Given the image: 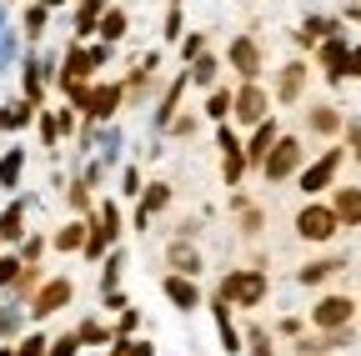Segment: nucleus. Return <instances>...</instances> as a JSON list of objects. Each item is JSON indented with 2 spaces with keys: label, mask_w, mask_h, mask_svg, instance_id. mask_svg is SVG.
Here are the masks:
<instances>
[{
  "label": "nucleus",
  "mask_w": 361,
  "mask_h": 356,
  "mask_svg": "<svg viewBox=\"0 0 361 356\" xmlns=\"http://www.w3.org/2000/svg\"><path fill=\"white\" fill-rule=\"evenodd\" d=\"M216 296L236 301V306H261L266 301V271H231V276L221 281Z\"/></svg>",
  "instance_id": "obj_1"
},
{
  "label": "nucleus",
  "mask_w": 361,
  "mask_h": 356,
  "mask_svg": "<svg viewBox=\"0 0 361 356\" xmlns=\"http://www.w3.org/2000/svg\"><path fill=\"white\" fill-rule=\"evenodd\" d=\"M116 231H121V216H116V206L106 201L101 206V216L90 221V236H85V256H101L111 241H116Z\"/></svg>",
  "instance_id": "obj_2"
},
{
  "label": "nucleus",
  "mask_w": 361,
  "mask_h": 356,
  "mask_svg": "<svg viewBox=\"0 0 361 356\" xmlns=\"http://www.w3.org/2000/svg\"><path fill=\"white\" fill-rule=\"evenodd\" d=\"M336 221H341V216L326 211V206H306V211L296 216V231H301L306 241H326V236L336 231Z\"/></svg>",
  "instance_id": "obj_3"
},
{
  "label": "nucleus",
  "mask_w": 361,
  "mask_h": 356,
  "mask_svg": "<svg viewBox=\"0 0 361 356\" xmlns=\"http://www.w3.org/2000/svg\"><path fill=\"white\" fill-rule=\"evenodd\" d=\"M351 311H356V306H351L346 296H322L311 317H316V326H326V331H341V326L351 321Z\"/></svg>",
  "instance_id": "obj_4"
},
{
  "label": "nucleus",
  "mask_w": 361,
  "mask_h": 356,
  "mask_svg": "<svg viewBox=\"0 0 361 356\" xmlns=\"http://www.w3.org/2000/svg\"><path fill=\"white\" fill-rule=\"evenodd\" d=\"M296 166H301V146H296V141H276V151L266 156V166H261V171L271 176V181H281V176H291Z\"/></svg>",
  "instance_id": "obj_5"
},
{
  "label": "nucleus",
  "mask_w": 361,
  "mask_h": 356,
  "mask_svg": "<svg viewBox=\"0 0 361 356\" xmlns=\"http://www.w3.org/2000/svg\"><path fill=\"white\" fill-rule=\"evenodd\" d=\"M336 166H341V151H326L316 166H306V176H301V191H326V186L336 181Z\"/></svg>",
  "instance_id": "obj_6"
},
{
  "label": "nucleus",
  "mask_w": 361,
  "mask_h": 356,
  "mask_svg": "<svg viewBox=\"0 0 361 356\" xmlns=\"http://www.w3.org/2000/svg\"><path fill=\"white\" fill-rule=\"evenodd\" d=\"M322 66H326V75H331V80L351 75V46H346L341 35H326V46H322Z\"/></svg>",
  "instance_id": "obj_7"
},
{
  "label": "nucleus",
  "mask_w": 361,
  "mask_h": 356,
  "mask_svg": "<svg viewBox=\"0 0 361 356\" xmlns=\"http://www.w3.org/2000/svg\"><path fill=\"white\" fill-rule=\"evenodd\" d=\"M221 166H226V186H236L241 181V171H246V151H241V141L231 136V130H221Z\"/></svg>",
  "instance_id": "obj_8"
},
{
  "label": "nucleus",
  "mask_w": 361,
  "mask_h": 356,
  "mask_svg": "<svg viewBox=\"0 0 361 356\" xmlns=\"http://www.w3.org/2000/svg\"><path fill=\"white\" fill-rule=\"evenodd\" d=\"M66 301H71V281H51V286H40V291H35L30 311H35V317H51V311H61Z\"/></svg>",
  "instance_id": "obj_9"
},
{
  "label": "nucleus",
  "mask_w": 361,
  "mask_h": 356,
  "mask_svg": "<svg viewBox=\"0 0 361 356\" xmlns=\"http://www.w3.org/2000/svg\"><path fill=\"white\" fill-rule=\"evenodd\" d=\"M236 116L251 121V125L266 121V91H261V85H246V91H236Z\"/></svg>",
  "instance_id": "obj_10"
},
{
  "label": "nucleus",
  "mask_w": 361,
  "mask_h": 356,
  "mask_svg": "<svg viewBox=\"0 0 361 356\" xmlns=\"http://www.w3.org/2000/svg\"><path fill=\"white\" fill-rule=\"evenodd\" d=\"M276 141H281V136H276V125L261 121V125H256V136H251V146H246V156H251L256 166H266V156L276 151Z\"/></svg>",
  "instance_id": "obj_11"
},
{
  "label": "nucleus",
  "mask_w": 361,
  "mask_h": 356,
  "mask_svg": "<svg viewBox=\"0 0 361 356\" xmlns=\"http://www.w3.org/2000/svg\"><path fill=\"white\" fill-rule=\"evenodd\" d=\"M116 106H121V85H101V91H90V96H85V111L96 116V121L116 116Z\"/></svg>",
  "instance_id": "obj_12"
},
{
  "label": "nucleus",
  "mask_w": 361,
  "mask_h": 356,
  "mask_svg": "<svg viewBox=\"0 0 361 356\" xmlns=\"http://www.w3.org/2000/svg\"><path fill=\"white\" fill-rule=\"evenodd\" d=\"M346 226H361V186H341L336 191V206H331Z\"/></svg>",
  "instance_id": "obj_13"
},
{
  "label": "nucleus",
  "mask_w": 361,
  "mask_h": 356,
  "mask_svg": "<svg viewBox=\"0 0 361 356\" xmlns=\"http://www.w3.org/2000/svg\"><path fill=\"white\" fill-rule=\"evenodd\" d=\"M231 66H236L241 75H256V70H261V51H256V40H246V35L236 40V46H231Z\"/></svg>",
  "instance_id": "obj_14"
},
{
  "label": "nucleus",
  "mask_w": 361,
  "mask_h": 356,
  "mask_svg": "<svg viewBox=\"0 0 361 356\" xmlns=\"http://www.w3.org/2000/svg\"><path fill=\"white\" fill-rule=\"evenodd\" d=\"M301 85H306V66H286V70H281V85H276V96H281V101H296Z\"/></svg>",
  "instance_id": "obj_15"
},
{
  "label": "nucleus",
  "mask_w": 361,
  "mask_h": 356,
  "mask_svg": "<svg viewBox=\"0 0 361 356\" xmlns=\"http://www.w3.org/2000/svg\"><path fill=\"white\" fill-rule=\"evenodd\" d=\"M0 236H6V241L25 236V206H20V201H16V206H6V216H0Z\"/></svg>",
  "instance_id": "obj_16"
},
{
  "label": "nucleus",
  "mask_w": 361,
  "mask_h": 356,
  "mask_svg": "<svg viewBox=\"0 0 361 356\" xmlns=\"http://www.w3.org/2000/svg\"><path fill=\"white\" fill-rule=\"evenodd\" d=\"M166 296H171L176 306H186V311L196 306V286H191L186 276H171V281H166Z\"/></svg>",
  "instance_id": "obj_17"
},
{
  "label": "nucleus",
  "mask_w": 361,
  "mask_h": 356,
  "mask_svg": "<svg viewBox=\"0 0 361 356\" xmlns=\"http://www.w3.org/2000/svg\"><path fill=\"white\" fill-rule=\"evenodd\" d=\"M331 271H341V261H311V266H301V281L316 286V281H326Z\"/></svg>",
  "instance_id": "obj_18"
},
{
  "label": "nucleus",
  "mask_w": 361,
  "mask_h": 356,
  "mask_svg": "<svg viewBox=\"0 0 361 356\" xmlns=\"http://www.w3.org/2000/svg\"><path fill=\"white\" fill-rule=\"evenodd\" d=\"M166 201H171V191H166V186H151V191H146V201H141V216H135V226H146V216H151V211H161Z\"/></svg>",
  "instance_id": "obj_19"
},
{
  "label": "nucleus",
  "mask_w": 361,
  "mask_h": 356,
  "mask_svg": "<svg viewBox=\"0 0 361 356\" xmlns=\"http://www.w3.org/2000/svg\"><path fill=\"white\" fill-rule=\"evenodd\" d=\"M101 35H106V46H111V40H121V35H126V11H106V16H101Z\"/></svg>",
  "instance_id": "obj_20"
},
{
  "label": "nucleus",
  "mask_w": 361,
  "mask_h": 356,
  "mask_svg": "<svg viewBox=\"0 0 361 356\" xmlns=\"http://www.w3.org/2000/svg\"><path fill=\"white\" fill-rule=\"evenodd\" d=\"M336 30V20H322V16H316V20H306V30H301V46H316V40H322V35H331Z\"/></svg>",
  "instance_id": "obj_21"
},
{
  "label": "nucleus",
  "mask_w": 361,
  "mask_h": 356,
  "mask_svg": "<svg viewBox=\"0 0 361 356\" xmlns=\"http://www.w3.org/2000/svg\"><path fill=\"white\" fill-rule=\"evenodd\" d=\"M336 125H341V116H336V111H326V106H316V111H311V130H322V136H331Z\"/></svg>",
  "instance_id": "obj_22"
},
{
  "label": "nucleus",
  "mask_w": 361,
  "mask_h": 356,
  "mask_svg": "<svg viewBox=\"0 0 361 356\" xmlns=\"http://www.w3.org/2000/svg\"><path fill=\"white\" fill-rule=\"evenodd\" d=\"M75 30H101V0H85V6H80Z\"/></svg>",
  "instance_id": "obj_23"
},
{
  "label": "nucleus",
  "mask_w": 361,
  "mask_h": 356,
  "mask_svg": "<svg viewBox=\"0 0 361 356\" xmlns=\"http://www.w3.org/2000/svg\"><path fill=\"white\" fill-rule=\"evenodd\" d=\"M20 161H25L20 151H11L6 161H0V186H16V181H20Z\"/></svg>",
  "instance_id": "obj_24"
},
{
  "label": "nucleus",
  "mask_w": 361,
  "mask_h": 356,
  "mask_svg": "<svg viewBox=\"0 0 361 356\" xmlns=\"http://www.w3.org/2000/svg\"><path fill=\"white\" fill-rule=\"evenodd\" d=\"M206 111H211V116L221 121L226 111H236V96H226V91H211V101H206Z\"/></svg>",
  "instance_id": "obj_25"
},
{
  "label": "nucleus",
  "mask_w": 361,
  "mask_h": 356,
  "mask_svg": "<svg viewBox=\"0 0 361 356\" xmlns=\"http://www.w3.org/2000/svg\"><path fill=\"white\" fill-rule=\"evenodd\" d=\"M171 266L176 271H196V251L191 246H171Z\"/></svg>",
  "instance_id": "obj_26"
},
{
  "label": "nucleus",
  "mask_w": 361,
  "mask_h": 356,
  "mask_svg": "<svg viewBox=\"0 0 361 356\" xmlns=\"http://www.w3.org/2000/svg\"><path fill=\"white\" fill-rule=\"evenodd\" d=\"M56 246H61V251H75V246H85V226H66V231L56 236Z\"/></svg>",
  "instance_id": "obj_27"
},
{
  "label": "nucleus",
  "mask_w": 361,
  "mask_h": 356,
  "mask_svg": "<svg viewBox=\"0 0 361 356\" xmlns=\"http://www.w3.org/2000/svg\"><path fill=\"white\" fill-rule=\"evenodd\" d=\"M191 80H201V85H206V80H216V61H211V56H201V61H196V70H191Z\"/></svg>",
  "instance_id": "obj_28"
},
{
  "label": "nucleus",
  "mask_w": 361,
  "mask_h": 356,
  "mask_svg": "<svg viewBox=\"0 0 361 356\" xmlns=\"http://www.w3.org/2000/svg\"><path fill=\"white\" fill-rule=\"evenodd\" d=\"M75 346H80V336H61V341H51V356H75Z\"/></svg>",
  "instance_id": "obj_29"
},
{
  "label": "nucleus",
  "mask_w": 361,
  "mask_h": 356,
  "mask_svg": "<svg viewBox=\"0 0 361 356\" xmlns=\"http://www.w3.org/2000/svg\"><path fill=\"white\" fill-rule=\"evenodd\" d=\"M20 266H25V261H0V286H11V281H16V276H20Z\"/></svg>",
  "instance_id": "obj_30"
},
{
  "label": "nucleus",
  "mask_w": 361,
  "mask_h": 356,
  "mask_svg": "<svg viewBox=\"0 0 361 356\" xmlns=\"http://www.w3.org/2000/svg\"><path fill=\"white\" fill-rule=\"evenodd\" d=\"M16 356H45V336H25V346Z\"/></svg>",
  "instance_id": "obj_31"
},
{
  "label": "nucleus",
  "mask_w": 361,
  "mask_h": 356,
  "mask_svg": "<svg viewBox=\"0 0 361 356\" xmlns=\"http://www.w3.org/2000/svg\"><path fill=\"white\" fill-rule=\"evenodd\" d=\"M121 356H151V346H146V341H126V336H121Z\"/></svg>",
  "instance_id": "obj_32"
},
{
  "label": "nucleus",
  "mask_w": 361,
  "mask_h": 356,
  "mask_svg": "<svg viewBox=\"0 0 361 356\" xmlns=\"http://www.w3.org/2000/svg\"><path fill=\"white\" fill-rule=\"evenodd\" d=\"M40 30H45V11H30L25 16V35H40Z\"/></svg>",
  "instance_id": "obj_33"
},
{
  "label": "nucleus",
  "mask_w": 361,
  "mask_h": 356,
  "mask_svg": "<svg viewBox=\"0 0 361 356\" xmlns=\"http://www.w3.org/2000/svg\"><path fill=\"white\" fill-rule=\"evenodd\" d=\"M80 341H106V326H96V321H85V326H80Z\"/></svg>",
  "instance_id": "obj_34"
},
{
  "label": "nucleus",
  "mask_w": 361,
  "mask_h": 356,
  "mask_svg": "<svg viewBox=\"0 0 361 356\" xmlns=\"http://www.w3.org/2000/svg\"><path fill=\"white\" fill-rule=\"evenodd\" d=\"M251 356H271V341L261 331H251Z\"/></svg>",
  "instance_id": "obj_35"
},
{
  "label": "nucleus",
  "mask_w": 361,
  "mask_h": 356,
  "mask_svg": "<svg viewBox=\"0 0 361 356\" xmlns=\"http://www.w3.org/2000/svg\"><path fill=\"white\" fill-rule=\"evenodd\" d=\"M351 75H361V46L351 51Z\"/></svg>",
  "instance_id": "obj_36"
},
{
  "label": "nucleus",
  "mask_w": 361,
  "mask_h": 356,
  "mask_svg": "<svg viewBox=\"0 0 361 356\" xmlns=\"http://www.w3.org/2000/svg\"><path fill=\"white\" fill-rule=\"evenodd\" d=\"M351 141H356V161H361V130H351Z\"/></svg>",
  "instance_id": "obj_37"
},
{
  "label": "nucleus",
  "mask_w": 361,
  "mask_h": 356,
  "mask_svg": "<svg viewBox=\"0 0 361 356\" xmlns=\"http://www.w3.org/2000/svg\"><path fill=\"white\" fill-rule=\"evenodd\" d=\"M45 6H66V0H45Z\"/></svg>",
  "instance_id": "obj_38"
},
{
  "label": "nucleus",
  "mask_w": 361,
  "mask_h": 356,
  "mask_svg": "<svg viewBox=\"0 0 361 356\" xmlns=\"http://www.w3.org/2000/svg\"><path fill=\"white\" fill-rule=\"evenodd\" d=\"M0 356H11V351H0Z\"/></svg>",
  "instance_id": "obj_39"
}]
</instances>
